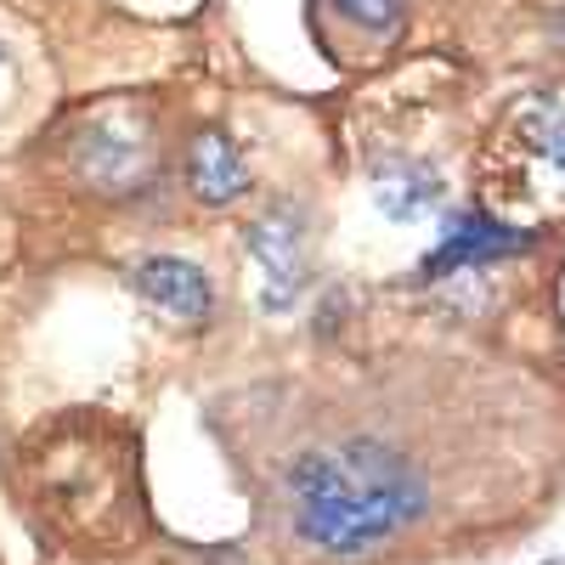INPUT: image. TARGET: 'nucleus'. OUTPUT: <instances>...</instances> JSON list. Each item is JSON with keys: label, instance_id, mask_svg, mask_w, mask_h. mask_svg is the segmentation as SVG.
<instances>
[{"label": "nucleus", "instance_id": "423d86ee", "mask_svg": "<svg viewBox=\"0 0 565 565\" xmlns=\"http://www.w3.org/2000/svg\"><path fill=\"white\" fill-rule=\"evenodd\" d=\"M373 204H380L391 221H424L441 193H447V181L430 170V164H418V159H385V164H373Z\"/></svg>", "mask_w": 565, "mask_h": 565}, {"label": "nucleus", "instance_id": "7ed1b4c3", "mask_svg": "<svg viewBox=\"0 0 565 565\" xmlns=\"http://www.w3.org/2000/svg\"><path fill=\"white\" fill-rule=\"evenodd\" d=\"M136 295L159 306L175 322H210L215 317V282L204 277V266L181 260V255H148L136 271Z\"/></svg>", "mask_w": 565, "mask_h": 565}, {"label": "nucleus", "instance_id": "f03ea898", "mask_svg": "<svg viewBox=\"0 0 565 565\" xmlns=\"http://www.w3.org/2000/svg\"><path fill=\"white\" fill-rule=\"evenodd\" d=\"M244 249L255 255L260 277H266V306L289 311L300 282H306V226L289 204H271L266 215H255L244 226Z\"/></svg>", "mask_w": 565, "mask_h": 565}, {"label": "nucleus", "instance_id": "f257e3e1", "mask_svg": "<svg viewBox=\"0 0 565 565\" xmlns=\"http://www.w3.org/2000/svg\"><path fill=\"white\" fill-rule=\"evenodd\" d=\"M289 509L311 548L356 559L402 537L430 509V487L385 441H340L306 452L289 469Z\"/></svg>", "mask_w": 565, "mask_h": 565}, {"label": "nucleus", "instance_id": "0eeeda50", "mask_svg": "<svg viewBox=\"0 0 565 565\" xmlns=\"http://www.w3.org/2000/svg\"><path fill=\"white\" fill-rule=\"evenodd\" d=\"M334 7H340L356 29H367V34H391V29L402 23V12H407V0H334Z\"/></svg>", "mask_w": 565, "mask_h": 565}, {"label": "nucleus", "instance_id": "20e7f679", "mask_svg": "<svg viewBox=\"0 0 565 565\" xmlns=\"http://www.w3.org/2000/svg\"><path fill=\"white\" fill-rule=\"evenodd\" d=\"M532 238L521 226H498L492 215H458L447 226V238L418 260V277H452V271H476L498 255H521Z\"/></svg>", "mask_w": 565, "mask_h": 565}, {"label": "nucleus", "instance_id": "39448f33", "mask_svg": "<svg viewBox=\"0 0 565 565\" xmlns=\"http://www.w3.org/2000/svg\"><path fill=\"white\" fill-rule=\"evenodd\" d=\"M186 186L204 204H232L249 186V164L238 153V141L226 130H199L193 148H186Z\"/></svg>", "mask_w": 565, "mask_h": 565}]
</instances>
